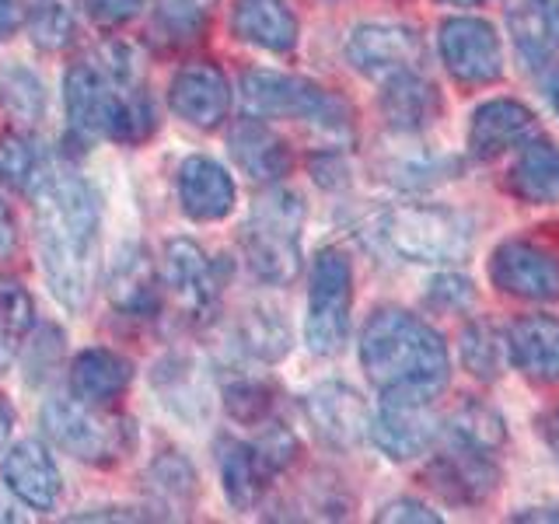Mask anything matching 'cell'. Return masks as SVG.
Returning <instances> with one entry per match:
<instances>
[{"instance_id":"cell-37","label":"cell","mask_w":559,"mask_h":524,"mask_svg":"<svg viewBox=\"0 0 559 524\" xmlns=\"http://www.w3.org/2000/svg\"><path fill=\"white\" fill-rule=\"evenodd\" d=\"M462 360L479 381L500 378V340L486 322H472L462 332Z\"/></svg>"},{"instance_id":"cell-39","label":"cell","mask_w":559,"mask_h":524,"mask_svg":"<svg viewBox=\"0 0 559 524\" xmlns=\"http://www.w3.org/2000/svg\"><path fill=\"white\" fill-rule=\"evenodd\" d=\"M427 305L430 308H441V311H465L476 305V290H472V279L465 276H433L430 279V290H427Z\"/></svg>"},{"instance_id":"cell-34","label":"cell","mask_w":559,"mask_h":524,"mask_svg":"<svg viewBox=\"0 0 559 524\" xmlns=\"http://www.w3.org/2000/svg\"><path fill=\"white\" fill-rule=\"evenodd\" d=\"M238 340L249 354L262 357V360H276L290 349V332L284 329V322L276 314H245V322L238 325Z\"/></svg>"},{"instance_id":"cell-27","label":"cell","mask_w":559,"mask_h":524,"mask_svg":"<svg viewBox=\"0 0 559 524\" xmlns=\"http://www.w3.org/2000/svg\"><path fill=\"white\" fill-rule=\"evenodd\" d=\"M511 186L524 203H559V147L552 140H532L511 171Z\"/></svg>"},{"instance_id":"cell-6","label":"cell","mask_w":559,"mask_h":524,"mask_svg":"<svg viewBox=\"0 0 559 524\" xmlns=\"http://www.w3.org/2000/svg\"><path fill=\"white\" fill-rule=\"evenodd\" d=\"M381 238L409 262H459L472 249V231L465 217L451 214L444 206H419L406 203L381 217Z\"/></svg>"},{"instance_id":"cell-33","label":"cell","mask_w":559,"mask_h":524,"mask_svg":"<svg viewBox=\"0 0 559 524\" xmlns=\"http://www.w3.org/2000/svg\"><path fill=\"white\" fill-rule=\"evenodd\" d=\"M0 95H4V105L22 122H39L43 112H46L43 81L25 67H11V70L0 74Z\"/></svg>"},{"instance_id":"cell-44","label":"cell","mask_w":559,"mask_h":524,"mask_svg":"<svg viewBox=\"0 0 559 524\" xmlns=\"http://www.w3.org/2000/svg\"><path fill=\"white\" fill-rule=\"evenodd\" d=\"M14 241H17V224H14V214L8 210V203H0V259L14 252Z\"/></svg>"},{"instance_id":"cell-46","label":"cell","mask_w":559,"mask_h":524,"mask_svg":"<svg viewBox=\"0 0 559 524\" xmlns=\"http://www.w3.org/2000/svg\"><path fill=\"white\" fill-rule=\"evenodd\" d=\"M11 430H14V416H11V409L0 402V451L8 448V437H11Z\"/></svg>"},{"instance_id":"cell-3","label":"cell","mask_w":559,"mask_h":524,"mask_svg":"<svg viewBox=\"0 0 559 524\" xmlns=\"http://www.w3.org/2000/svg\"><path fill=\"white\" fill-rule=\"evenodd\" d=\"M360 364L384 398L430 402L448 384V346L441 332L409 311L381 308L360 332Z\"/></svg>"},{"instance_id":"cell-21","label":"cell","mask_w":559,"mask_h":524,"mask_svg":"<svg viewBox=\"0 0 559 524\" xmlns=\"http://www.w3.org/2000/svg\"><path fill=\"white\" fill-rule=\"evenodd\" d=\"M133 381V364L116 354V349L92 346L78 354L74 367H70V392L74 398L87 402V406H109Z\"/></svg>"},{"instance_id":"cell-19","label":"cell","mask_w":559,"mask_h":524,"mask_svg":"<svg viewBox=\"0 0 559 524\" xmlns=\"http://www.w3.org/2000/svg\"><path fill=\"white\" fill-rule=\"evenodd\" d=\"M105 287H109L112 305L133 319H151L162 305V273L151 266V255L140 245H127L122 252H116Z\"/></svg>"},{"instance_id":"cell-30","label":"cell","mask_w":559,"mask_h":524,"mask_svg":"<svg viewBox=\"0 0 559 524\" xmlns=\"http://www.w3.org/2000/svg\"><path fill=\"white\" fill-rule=\"evenodd\" d=\"M28 35L46 52H60L78 35V0H35L28 11Z\"/></svg>"},{"instance_id":"cell-29","label":"cell","mask_w":559,"mask_h":524,"mask_svg":"<svg viewBox=\"0 0 559 524\" xmlns=\"http://www.w3.org/2000/svg\"><path fill=\"white\" fill-rule=\"evenodd\" d=\"M507 22H511V32H514L518 57L532 70L546 67L559 43H556V35L546 22V14H542V8H538V0H511V8H507Z\"/></svg>"},{"instance_id":"cell-10","label":"cell","mask_w":559,"mask_h":524,"mask_svg":"<svg viewBox=\"0 0 559 524\" xmlns=\"http://www.w3.org/2000/svg\"><path fill=\"white\" fill-rule=\"evenodd\" d=\"M489 279L511 297L552 301L559 297V262L532 241H503L489 259Z\"/></svg>"},{"instance_id":"cell-50","label":"cell","mask_w":559,"mask_h":524,"mask_svg":"<svg viewBox=\"0 0 559 524\" xmlns=\"http://www.w3.org/2000/svg\"><path fill=\"white\" fill-rule=\"evenodd\" d=\"M8 357H11V349H8L4 343H0V367H4V364H8Z\"/></svg>"},{"instance_id":"cell-48","label":"cell","mask_w":559,"mask_h":524,"mask_svg":"<svg viewBox=\"0 0 559 524\" xmlns=\"http://www.w3.org/2000/svg\"><path fill=\"white\" fill-rule=\"evenodd\" d=\"M518 521H559V511H546V507H538V511H521Z\"/></svg>"},{"instance_id":"cell-8","label":"cell","mask_w":559,"mask_h":524,"mask_svg":"<svg viewBox=\"0 0 559 524\" xmlns=\"http://www.w3.org/2000/svg\"><path fill=\"white\" fill-rule=\"evenodd\" d=\"M349 305H354V270L336 249H322L311 266L305 340L311 354H340L349 336Z\"/></svg>"},{"instance_id":"cell-2","label":"cell","mask_w":559,"mask_h":524,"mask_svg":"<svg viewBox=\"0 0 559 524\" xmlns=\"http://www.w3.org/2000/svg\"><path fill=\"white\" fill-rule=\"evenodd\" d=\"M63 102L70 130L84 140L109 136L136 144L154 130V102L140 84V63L130 46H105L67 70Z\"/></svg>"},{"instance_id":"cell-28","label":"cell","mask_w":559,"mask_h":524,"mask_svg":"<svg viewBox=\"0 0 559 524\" xmlns=\"http://www.w3.org/2000/svg\"><path fill=\"white\" fill-rule=\"evenodd\" d=\"M49 157L43 144L28 133H8L0 140V186L22 196H35L49 182Z\"/></svg>"},{"instance_id":"cell-51","label":"cell","mask_w":559,"mask_h":524,"mask_svg":"<svg viewBox=\"0 0 559 524\" xmlns=\"http://www.w3.org/2000/svg\"><path fill=\"white\" fill-rule=\"evenodd\" d=\"M0 521H11V514L4 511V507H0Z\"/></svg>"},{"instance_id":"cell-15","label":"cell","mask_w":559,"mask_h":524,"mask_svg":"<svg viewBox=\"0 0 559 524\" xmlns=\"http://www.w3.org/2000/svg\"><path fill=\"white\" fill-rule=\"evenodd\" d=\"M305 409L311 427L319 430V437L332 448H354L360 444V437L371 430V413L360 392H354L349 384H319L308 398Z\"/></svg>"},{"instance_id":"cell-32","label":"cell","mask_w":559,"mask_h":524,"mask_svg":"<svg viewBox=\"0 0 559 524\" xmlns=\"http://www.w3.org/2000/svg\"><path fill=\"white\" fill-rule=\"evenodd\" d=\"M35 329V301L22 279L0 276V343L14 349Z\"/></svg>"},{"instance_id":"cell-41","label":"cell","mask_w":559,"mask_h":524,"mask_svg":"<svg viewBox=\"0 0 559 524\" xmlns=\"http://www.w3.org/2000/svg\"><path fill=\"white\" fill-rule=\"evenodd\" d=\"M378 521H427V524H433V521H441V514L416 500H395L378 514Z\"/></svg>"},{"instance_id":"cell-18","label":"cell","mask_w":559,"mask_h":524,"mask_svg":"<svg viewBox=\"0 0 559 524\" xmlns=\"http://www.w3.org/2000/svg\"><path fill=\"white\" fill-rule=\"evenodd\" d=\"M535 133V116L532 109H524L521 102L511 98H493L476 109L468 127V147L476 157L489 162V157H500L503 151H511L524 144Z\"/></svg>"},{"instance_id":"cell-16","label":"cell","mask_w":559,"mask_h":524,"mask_svg":"<svg viewBox=\"0 0 559 524\" xmlns=\"http://www.w3.org/2000/svg\"><path fill=\"white\" fill-rule=\"evenodd\" d=\"M427 486L451 503H479L497 489V468L489 465L486 451L454 441L430 462Z\"/></svg>"},{"instance_id":"cell-5","label":"cell","mask_w":559,"mask_h":524,"mask_svg":"<svg viewBox=\"0 0 559 524\" xmlns=\"http://www.w3.org/2000/svg\"><path fill=\"white\" fill-rule=\"evenodd\" d=\"M241 102L255 119H301L332 133H343L349 127V109L343 98L308 78L276 74V70H249L241 78Z\"/></svg>"},{"instance_id":"cell-45","label":"cell","mask_w":559,"mask_h":524,"mask_svg":"<svg viewBox=\"0 0 559 524\" xmlns=\"http://www.w3.org/2000/svg\"><path fill=\"white\" fill-rule=\"evenodd\" d=\"M538 8H542V14H546V22H549L556 43H559V0H538Z\"/></svg>"},{"instance_id":"cell-20","label":"cell","mask_w":559,"mask_h":524,"mask_svg":"<svg viewBox=\"0 0 559 524\" xmlns=\"http://www.w3.org/2000/svg\"><path fill=\"white\" fill-rule=\"evenodd\" d=\"M179 203L192 221H221L235 206V182L210 157H186L179 168Z\"/></svg>"},{"instance_id":"cell-43","label":"cell","mask_w":559,"mask_h":524,"mask_svg":"<svg viewBox=\"0 0 559 524\" xmlns=\"http://www.w3.org/2000/svg\"><path fill=\"white\" fill-rule=\"evenodd\" d=\"M538 433H542V441L549 444L552 458H556V465H559V406H556V409H549L546 416L538 419Z\"/></svg>"},{"instance_id":"cell-14","label":"cell","mask_w":559,"mask_h":524,"mask_svg":"<svg viewBox=\"0 0 559 524\" xmlns=\"http://www.w3.org/2000/svg\"><path fill=\"white\" fill-rule=\"evenodd\" d=\"M430 402H409V398H381V409L371 419L374 444L395 462H406L424 454L437 437V419L430 416Z\"/></svg>"},{"instance_id":"cell-4","label":"cell","mask_w":559,"mask_h":524,"mask_svg":"<svg viewBox=\"0 0 559 524\" xmlns=\"http://www.w3.org/2000/svg\"><path fill=\"white\" fill-rule=\"evenodd\" d=\"M301 224L305 203L290 189H270L252 206V217L245 224V259L259 279L284 287L301 270Z\"/></svg>"},{"instance_id":"cell-1","label":"cell","mask_w":559,"mask_h":524,"mask_svg":"<svg viewBox=\"0 0 559 524\" xmlns=\"http://www.w3.org/2000/svg\"><path fill=\"white\" fill-rule=\"evenodd\" d=\"M98 196L81 175H49L35 192V241L43 273L57 301L81 311L95 287L98 266Z\"/></svg>"},{"instance_id":"cell-25","label":"cell","mask_w":559,"mask_h":524,"mask_svg":"<svg viewBox=\"0 0 559 524\" xmlns=\"http://www.w3.org/2000/svg\"><path fill=\"white\" fill-rule=\"evenodd\" d=\"M381 112L389 119L392 130L416 133V130H427L437 119V112H441V98H437L430 81L413 74V70H399V74L384 78Z\"/></svg>"},{"instance_id":"cell-31","label":"cell","mask_w":559,"mask_h":524,"mask_svg":"<svg viewBox=\"0 0 559 524\" xmlns=\"http://www.w3.org/2000/svg\"><path fill=\"white\" fill-rule=\"evenodd\" d=\"M448 433H451V441L486 451V454H493L507 437L500 413L483 406V402H468V406H462L459 413H454L448 419Z\"/></svg>"},{"instance_id":"cell-23","label":"cell","mask_w":559,"mask_h":524,"mask_svg":"<svg viewBox=\"0 0 559 524\" xmlns=\"http://www.w3.org/2000/svg\"><path fill=\"white\" fill-rule=\"evenodd\" d=\"M227 147H231L235 165L255 182H276L290 171V147L255 116L238 122L227 136Z\"/></svg>"},{"instance_id":"cell-49","label":"cell","mask_w":559,"mask_h":524,"mask_svg":"<svg viewBox=\"0 0 559 524\" xmlns=\"http://www.w3.org/2000/svg\"><path fill=\"white\" fill-rule=\"evenodd\" d=\"M441 4H454V8H468V4H479V0H441Z\"/></svg>"},{"instance_id":"cell-7","label":"cell","mask_w":559,"mask_h":524,"mask_svg":"<svg viewBox=\"0 0 559 524\" xmlns=\"http://www.w3.org/2000/svg\"><path fill=\"white\" fill-rule=\"evenodd\" d=\"M43 430L52 444L67 451L70 458L105 465L130 451L133 430L122 419L102 416L98 406H87L81 398H52L43 409Z\"/></svg>"},{"instance_id":"cell-47","label":"cell","mask_w":559,"mask_h":524,"mask_svg":"<svg viewBox=\"0 0 559 524\" xmlns=\"http://www.w3.org/2000/svg\"><path fill=\"white\" fill-rule=\"evenodd\" d=\"M546 98H549V105L559 116V70H552V74L546 78Z\"/></svg>"},{"instance_id":"cell-22","label":"cell","mask_w":559,"mask_h":524,"mask_svg":"<svg viewBox=\"0 0 559 524\" xmlns=\"http://www.w3.org/2000/svg\"><path fill=\"white\" fill-rule=\"evenodd\" d=\"M507 349L518 371L535 381H559V319L524 314L507 332Z\"/></svg>"},{"instance_id":"cell-40","label":"cell","mask_w":559,"mask_h":524,"mask_svg":"<svg viewBox=\"0 0 559 524\" xmlns=\"http://www.w3.org/2000/svg\"><path fill=\"white\" fill-rule=\"evenodd\" d=\"M144 4L147 0H84L87 14H92L98 25H109V28L133 22V17L144 11Z\"/></svg>"},{"instance_id":"cell-11","label":"cell","mask_w":559,"mask_h":524,"mask_svg":"<svg viewBox=\"0 0 559 524\" xmlns=\"http://www.w3.org/2000/svg\"><path fill=\"white\" fill-rule=\"evenodd\" d=\"M162 287L168 290V297L186 314H203V311H210V305L217 301L221 276H217V266L206 259V252L197 241L175 238L165 245Z\"/></svg>"},{"instance_id":"cell-36","label":"cell","mask_w":559,"mask_h":524,"mask_svg":"<svg viewBox=\"0 0 559 524\" xmlns=\"http://www.w3.org/2000/svg\"><path fill=\"white\" fill-rule=\"evenodd\" d=\"M224 406L231 413V419L245 427H266V419L273 413V392L262 381H235L227 384L224 392Z\"/></svg>"},{"instance_id":"cell-12","label":"cell","mask_w":559,"mask_h":524,"mask_svg":"<svg viewBox=\"0 0 559 524\" xmlns=\"http://www.w3.org/2000/svg\"><path fill=\"white\" fill-rule=\"evenodd\" d=\"M346 60L367 78H392L419 60V35L406 25H360L346 39Z\"/></svg>"},{"instance_id":"cell-9","label":"cell","mask_w":559,"mask_h":524,"mask_svg":"<svg viewBox=\"0 0 559 524\" xmlns=\"http://www.w3.org/2000/svg\"><path fill=\"white\" fill-rule=\"evenodd\" d=\"M441 60L459 84H493L503 74L500 35L483 17H448L441 25Z\"/></svg>"},{"instance_id":"cell-26","label":"cell","mask_w":559,"mask_h":524,"mask_svg":"<svg viewBox=\"0 0 559 524\" xmlns=\"http://www.w3.org/2000/svg\"><path fill=\"white\" fill-rule=\"evenodd\" d=\"M217 465H221L224 497L231 500V507H238V511L255 507L262 489H266V479L273 476V468L259 454V448L241 444V441H221Z\"/></svg>"},{"instance_id":"cell-24","label":"cell","mask_w":559,"mask_h":524,"mask_svg":"<svg viewBox=\"0 0 559 524\" xmlns=\"http://www.w3.org/2000/svg\"><path fill=\"white\" fill-rule=\"evenodd\" d=\"M231 28L241 43L290 52L297 46V17L287 8V0H238L231 11Z\"/></svg>"},{"instance_id":"cell-13","label":"cell","mask_w":559,"mask_h":524,"mask_svg":"<svg viewBox=\"0 0 559 524\" xmlns=\"http://www.w3.org/2000/svg\"><path fill=\"white\" fill-rule=\"evenodd\" d=\"M168 102L179 119L200 130H214L231 109V84L214 63H189L171 78Z\"/></svg>"},{"instance_id":"cell-35","label":"cell","mask_w":559,"mask_h":524,"mask_svg":"<svg viewBox=\"0 0 559 524\" xmlns=\"http://www.w3.org/2000/svg\"><path fill=\"white\" fill-rule=\"evenodd\" d=\"M217 0H154V22L168 39H192Z\"/></svg>"},{"instance_id":"cell-17","label":"cell","mask_w":559,"mask_h":524,"mask_svg":"<svg viewBox=\"0 0 559 524\" xmlns=\"http://www.w3.org/2000/svg\"><path fill=\"white\" fill-rule=\"evenodd\" d=\"M4 486L32 511H52L60 500V468L39 441H17L4 454Z\"/></svg>"},{"instance_id":"cell-38","label":"cell","mask_w":559,"mask_h":524,"mask_svg":"<svg viewBox=\"0 0 559 524\" xmlns=\"http://www.w3.org/2000/svg\"><path fill=\"white\" fill-rule=\"evenodd\" d=\"M151 489L168 507H182L197 493V476H192V468L182 454H165V458H157L151 465Z\"/></svg>"},{"instance_id":"cell-42","label":"cell","mask_w":559,"mask_h":524,"mask_svg":"<svg viewBox=\"0 0 559 524\" xmlns=\"http://www.w3.org/2000/svg\"><path fill=\"white\" fill-rule=\"evenodd\" d=\"M22 0H0V43L8 39V35H14V28L22 25Z\"/></svg>"}]
</instances>
